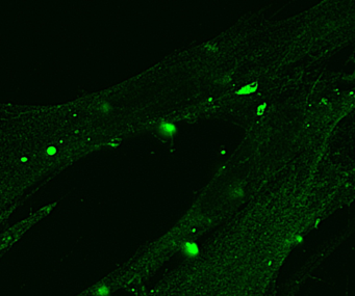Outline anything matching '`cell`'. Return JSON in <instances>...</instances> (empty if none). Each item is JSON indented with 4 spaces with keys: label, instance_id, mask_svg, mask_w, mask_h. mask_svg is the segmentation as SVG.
Instances as JSON below:
<instances>
[{
    "label": "cell",
    "instance_id": "cell-1",
    "mask_svg": "<svg viewBox=\"0 0 355 296\" xmlns=\"http://www.w3.org/2000/svg\"><path fill=\"white\" fill-rule=\"evenodd\" d=\"M161 134L165 136H173L176 133V127L173 124L170 123H163L158 128Z\"/></svg>",
    "mask_w": 355,
    "mask_h": 296
},
{
    "label": "cell",
    "instance_id": "cell-2",
    "mask_svg": "<svg viewBox=\"0 0 355 296\" xmlns=\"http://www.w3.org/2000/svg\"><path fill=\"white\" fill-rule=\"evenodd\" d=\"M183 250H184L185 254L189 257H195L199 252L198 246L194 242H185L183 245Z\"/></svg>",
    "mask_w": 355,
    "mask_h": 296
},
{
    "label": "cell",
    "instance_id": "cell-3",
    "mask_svg": "<svg viewBox=\"0 0 355 296\" xmlns=\"http://www.w3.org/2000/svg\"><path fill=\"white\" fill-rule=\"evenodd\" d=\"M256 90H257V83H256V82H254V83H251V84H248V85L243 86V87L241 88V90H238L235 94L236 95H248V94H252V92H254Z\"/></svg>",
    "mask_w": 355,
    "mask_h": 296
},
{
    "label": "cell",
    "instance_id": "cell-4",
    "mask_svg": "<svg viewBox=\"0 0 355 296\" xmlns=\"http://www.w3.org/2000/svg\"><path fill=\"white\" fill-rule=\"evenodd\" d=\"M109 295V289L106 286H101L96 290V296H108Z\"/></svg>",
    "mask_w": 355,
    "mask_h": 296
},
{
    "label": "cell",
    "instance_id": "cell-5",
    "mask_svg": "<svg viewBox=\"0 0 355 296\" xmlns=\"http://www.w3.org/2000/svg\"><path fill=\"white\" fill-rule=\"evenodd\" d=\"M230 195H231V197H233V199H236V197H242L243 195H244V191L242 190V188H238V187H236V188L232 189V191L230 192Z\"/></svg>",
    "mask_w": 355,
    "mask_h": 296
},
{
    "label": "cell",
    "instance_id": "cell-6",
    "mask_svg": "<svg viewBox=\"0 0 355 296\" xmlns=\"http://www.w3.org/2000/svg\"><path fill=\"white\" fill-rule=\"evenodd\" d=\"M112 109V106L107 103V102H103V103H100L99 105V110L103 113H107V112L110 111Z\"/></svg>",
    "mask_w": 355,
    "mask_h": 296
},
{
    "label": "cell",
    "instance_id": "cell-7",
    "mask_svg": "<svg viewBox=\"0 0 355 296\" xmlns=\"http://www.w3.org/2000/svg\"><path fill=\"white\" fill-rule=\"evenodd\" d=\"M266 106H267L266 104H261V105L258 106V108H257V114H258V115L263 114V112H264V110H265Z\"/></svg>",
    "mask_w": 355,
    "mask_h": 296
},
{
    "label": "cell",
    "instance_id": "cell-8",
    "mask_svg": "<svg viewBox=\"0 0 355 296\" xmlns=\"http://www.w3.org/2000/svg\"><path fill=\"white\" fill-rule=\"evenodd\" d=\"M47 152H48L49 155H53V154H54L55 152H56V150H55L54 148H49L48 151H47Z\"/></svg>",
    "mask_w": 355,
    "mask_h": 296
}]
</instances>
